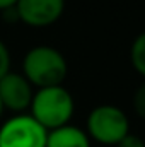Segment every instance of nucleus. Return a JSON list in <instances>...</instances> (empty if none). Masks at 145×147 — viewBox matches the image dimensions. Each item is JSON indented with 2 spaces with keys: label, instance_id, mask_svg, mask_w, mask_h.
Returning a JSON list of instances; mask_svg holds the SVG:
<instances>
[{
  "label": "nucleus",
  "instance_id": "nucleus-1",
  "mask_svg": "<svg viewBox=\"0 0 145 147\" xmlns=\"http://www.w3.org/2000/svg\"><path fill=\"white\" fill-rule=\"evenodd\" d=\"M67 74L68 65L65 57L48 45L31 48L22 60V75L38 89L62 86Z\"/></svg>",
  "mask_w": 145,
  "mask_h": 147
},
{
  "label": "nucleus",
  "instance_id": "nucleus-2",
  "mask_svg": "<svg viewBox=\"0 0 145 147\" xmlns=\"http://www.w3.org/2000/svg\"><path fill=\"white\" fill-rule=\"evenodd\" d=\"M31 116L44 130H55L68 125L72 120L75 103L72 94L63 86L38 89L31 101Z\"/></svg>",
  "mask_w": 145,
  "mask_h": 147
},
{
  "label": "nucleus",
  "instance_id": "nucleus-3",
  "mask_svg": "<svg viewBox=\"0 0 145 147\" xmlns=\"http://www.w3.org/2000/svg\"><path fill=\"white\" fill-rule=\"evenodd\" d=\"M85 134L99 144L118 146L130 134L128 116L118 106L101 105L89 113Z\"/></svg>",
  "mask_w": 145,
  "mask_h": 147
},
{
  "label": "nucleus",
  "instance_id": "nucleus-4",
  "mask_svg": "<svg viewBox=\"0 0 145 147\" xmlns=\"http://www.w3.org/2000/svg\"><path fill=\"white\" fill-rule=\"evenodd\" d=\"M48 130L31 115H15L0 127V147H46Z\"/></svg>",
  "mask_w": 145,
  "mask_h": 147
},
{
  "label": "nucleus",
  "instance_id": "nucleus-5",
  "mask_svg": "<svg viewBox=\"0 0 145 147\" xmlns=\"http://www.w3.org/2000/svg\"><path fill=\"white\" fill-rule=\"evenodd\" d=\"M15 10L21 22L31 28H48L62 17L65 0H17Z\"/></svg>",
  "mask_w": 145,
  "mask_h": 147
},
{
  "label": "nucleus",
  "instance_id": "nucleus-6",
  "mask_svg": "<svg viewBox=\"0 0 145 147\" xmlns=\"http://www.w3.org/2000/svg\"><path fill=\"white\" fill-rule=\"evenodd\" d=\"M34 91L22 74L9 72L0 79V101L3 110L22 113L31 106Z\"/></svg>",
  "mask_w": 145,
  "mask_h": 147
},
{
  "label": "nucleus",
  "instance_id": "nucleus-7",
  "mask_svg": "<svg viewBox=\"0 0 145 147\" xmlns=\"http://www.w3.org/2000/svg\"><path fill=\"white\" fill-rule=\"evenodd\" d=\"M46 147H91V139L82 128L68 123L48 132Z\"/></svg>",
  "mask_w": 145,
  "mask_h": 147
},
{
  "label": "nucleus",
  "instance_id": "nucleus-8",
  "mask_svg": "<svg viewBox=\"0 0 145 147\" xmlns=\"http://www.w3.org/2000/svg\"><path fill=\"white\" fill-rule=\"evenodd\" d=\"M130 62L133 65V69L145 77V31L140 33L135 38V41L132 43L130 48Z\"/></svg>",
  "mask_w": 145,
  "mask_h": 147
},
{
  "label": "nucleus",
  "instance_id": "nucleus-9",
  "mask_svg": "<svg viewBox=\"0 0 145 147\" xmlns=\"http://www.w3.org/2000/svg\"><path fill=\"white\" fill-rule=\"evenodd\" d=\"M133 110L142 120H145V82L138 86L133 94Z\"/></svg>",
  "mask_w": 145,
  "mask_h": 147
},
{
  "label": "nucleus",
  "instance_id": "nucleus-10",
  "mask_svg": "<svg viewBox=\"0 0 145 147\" xmlns=\"http://www.w3.org/2000/svg\"><path fill=\"white\" fill-rule=\"evenodd\" d=\"M10 72V51L7 45L0 39V79Z\"/></svg>",
  "mask_w": 145,
  "mask_h": 147
},
{
  "label": "nucleus",
  "instance_id": "nucleus-11",
  "mask_svg": "<svg viewBox=\"0 0 145 147\" xmlns=\"http://www.w3.org/2000/svg\"><path fill=\"white\" fill-rule=\"evenodd\" d=\"M118 147H145V142L140 139V137L128 134V135H126L119 144H118Z\"/></svg>",
  "mask_w": 145,
  "mask_h": 147
},
{
  "label": "nucleus",
  "instance_id": "nucleus-12",
  "mask_svg": "<svg viewBox=\"0 0 145 147\" xmlns=\"http://www.w3.org/2000/svg\"><path fill=\"white\" fill-rule=\"evenodd\" d=\"M15 5H17V0H0V12L9 10V9H12Z\"/></svg>",
  "mask_w": 145,
  "mask_h": 147
},
{
  "label": "nucleus",
  "instance_id": "nucleus-13",
  "mask_svg": "<svg viewBox=\"0 0 145 147\" xmlns=\"http://www.w3.org/2000/svg\"><path fill=\"white\" fill-rule=\"evenodd\" d=\"M2 113H3V106H2V101H0V118H2Z\"/></svg>",
  "mask_w": 145,
  "mask_h": 147
}]
</instances>
